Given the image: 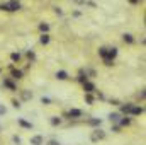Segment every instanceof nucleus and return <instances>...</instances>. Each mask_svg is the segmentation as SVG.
<instances>
[{
  "label": "nucleus",
  "mask_w": 146,
  "mask_h": 145,
  "mask_svg": "<svg viewBox=\"0 0 146 145\" xmlns=\"http://www.w3.org/2000/svg\"><path fill=\"white\" fill-rule=\"evenodd\" d=\"M129 114H133V116H139V114H143V108L133 104V108H131V111H129Z\"/></svg>",
  "instance_id": "4"
},
{
  "label": "nucleus",
  "mask_w": 146,
  "mask_h": 145,
  "mask_svg": "<svg viewBox=\"0 0 146 145\" xmlns=\"http://www.w3.org/2000/svg\"><path fill=\"white\" fill-rule=\"evenodd\" d=\"M94 96H92V92H85V103L87 104H94Z\"/></svg>",
  "instance_id": "13"
},
{
  "label": "nucleus",
  "mask_w": 146,
  "mask_h": 145,
  "mask_svg": "<svg viewBox=\"0 0 146 145\" xmlns=\"http://www.w3.org/2000/svg\"><path fill=\"white\" fill-rule=\"evenodd\" d=\"M12 104H14V108H15V109L21 108V103H19V101H12Z\"/></svg>",
  "instance_id": "26"
},
{
  "label": "nucleus",
  "mask_w": 146,
  "mask_h": 145,
  "mask_svg": "<svg viewBox=\"0 0 146 145\" xmlns=\"http://www.w3.org/2000/svg\"><path fill=\"white\" fill-rule=\"evenodd\" d=\"M106 138V132H102V130H94L92 133H90V140L92 142H100V140H104Z\"/></svg>",
  "instance_id": "2"
},
{
  "label": "nucleus",
  "mask_w": 146,
  "mask_h": 145,
  "mask_svg": "<svg viewBox=\"0 0 146 145\" xmlns=\"http://www.w3.org/2000/svg\"><path fill=\"white\" fill-rule=\"evenodd\" d=\"M56 79H58V80H66V79H68V73L65 72V70H58V72H56Z\"/></svg>",
  "instance_id": "9"
},
{
  "label": "nucleus",
  "mask_w": 146,
  "mask_h": 145,
  "mask_svg": "<svg viewBox=\"0 0 146 145\" xmlns=\"http://www.w3.org/2000/svg\"><path fill=\"white\" fill-rule=\"evenodd\" d=\"M41 103H42V104H49V103H51V99H48V97H42V99H41Z\"/></svg>",
  "instance_id": "25"
},
{
  "label": "nucleus",
  "mask_w": 146,
  "mask_h": 145,
  "mask_svg": "<svg viewBox=\"0 0 146 145\" xmlns=\"http://www.w3.org/2000/svg\"><path fill=\"white\" fill-rule=\"evenodd\" d=\"M131 108H133V104H129V103H127V104H124V106L121 108V111H122V113H126V114H129Z\"/></svg>",
  "instance_id": "16"
},
{
  "label": "nucleus",
  "mask_w": 146,
  "mask_h": 145,
  "mask_svg": "<svg viewBox=\"0 0 146 145\" xmlns=\"http://www.w3.org/2000/svg\"><path fill=\"white\" fill-rule=\"evenodd\" d=\"M138 2H141V0H129V3H138Z\"/></svg>",
  "instance_id": "33"
},
{
  "label": "nucleus",
  "mask_w": 146,
  "mask_h": 145,
  "mask_svg": "<svg viewBox=\"0 0 146 145\" xmlns=\"http://www.w3.org/2000/svg\"><path fill=\"white\" fill-rule=\"evenodd\" d=\"M100 123H102V119H90L88 121V125H92V126H100Z\"/></svg>",
  "instance_id": "20"
},
{
  "label": "nucleus",
  "mask_w": 146,
  "mask_h": 145,
  "mask_svg": "<svg viewBox=\"0 0 146 145\" xmlns=\"http://www.w3.org/2000/svg\"><path fill=\"white\" fill-rule=\"evenodd\" d=\"M78 80H80L82 84H83V82H87V73H85V75H83V73H80V75H78Z\"/></svg>",
  "instance_id": "23"
},
{
  "label": "nucleus",
  "mask_w": 146,
  "mask_h": 145,
  "mask_svg": "<svg viewBox=\"0 0 146 145\" xmlns=\"http://www.w3.org/2000/svg\"><path fill=\"white\" fill-rule=\"evenodd\" d=\"M0 9H2V10H7V12H15V10H19V9H21V3H19L17 0H10V2L2 3V5H0Z\"/></svg>",
  "instance_id": "1"
},
{
  "label": "nucleus",
  "mask_w": 146,
  "mask_h": 145,
  "mask_svg": "<svg viewBox=\"0 0 146 145\" xmlns=\"http://www.w3.org/2000/svg\"><path fill=\"white\" fill-rule=\"evenodd\" d=\"M80 116H82L80 109H70L68 111V118H80Z\"/></svg>",
  "instance_id": "8"
},
{
  "label": "nucleus",
  "mask_w": 146,
  "mask_h": 145,
  "mask_svg": "<svg viewBox=\"0 0 146 145\" xmlns=\"http://www.w3.org/2000/svg\"><path fill=\"white\" fill-rule=\"evenodd\" d=\"M129 125H131V118L126 116V118H121L119 119V126H129Z\"/></svg>",
  "instance_id": "12"
},
{
  "label": "nucleus",
  "mask_w": 146,
  "mask_h": 145,
  "mask_svg": "<svg viewBox=\"0 0 146 145\" xmlns=\"http://www.w3.org/2000/svg\"><path fill=\"white\" fill-rule=\"evenodd\" d=\"M85 73H88L90 77H95V72H94V70H87V72H85Z\"/></svg>",
  "instance_id": "31"
},
{
  "label": "nucleus",
  "mask_w": 146,
  "mask_h": 145,
  "mask_svg": "<svg viewBox=\"0 0 146 145\" xmlns=\"http://www.w3.org/2000/svg\"><path fill=\"white\" fill-rule=\"evenodd\" d=\"M122 39H124V43H129V44H131V43H134V38L131 36V34H124Z\"/></svg>",
  "instance_id": "15"
},
{
  "label": "nucleus",
  "mask_w": 146,
  "mask_h": 145,
  "mask_svg": "<svg viewBox=\"0 0 146 145\" xmlns=\"http://www.w3.org/2000/svg\"><path fill=\"white\" fill-rule=\"evenodd\" d=\"M99 55L106 60V58H107V48H100V50H99Z\"/></svg>",
  "instance_id": "19"
},
{
  "label": "nucleus",
  "mask_w": 146,
  "mask_h": 145,
  "mask_svg": "<svg viewBox=\"0 0 146 145\" xmlns=\"http://www.w3.org/2000/svg\"><path fill=\"white\" fill-rule=\"evenodd\" d=\"M10 58H12V62H19V60H21V55H19V53H12Z\"/></svg>",
  "instance_id": "22"
},
{
  "label": "nucleus",
  "mask_w": 146,
  "mask_h": 145,
  "mask_svg": "<svg viewBox=\"0 0 146 145\" xmlns=\"http://www.w3.org/2000/svg\"><path fill=\"white\" fill-rule=\"evenodd\" d=\"M76 3H87V0H75Z\"/></svg>",
  "instance_id": "32"
},
{
  "label": "nucleus",
  "mask_w": 146,
  "mask_h": 145,
  "mask_svg": "<svg viewBox=\"0 0 146 145\" xmlns=\"http://www.w3.org/2000/svg\"><path fill=\"white\" fill-rule=\"evenodd\" d=\"M12 79H22V72L21 70H12Z\"/></svg>",
  "instance_id": "18"
},
{
  "label": "nucleus",
  "mask_w": 146,
  "mask_h": 145,
  "mask_svg": "<svg viewBox=\"0 0 146 145\" xmlns=\"http://www.w3.org/2000/svg\"><path fill=\"white\" fill-rule=\"evenodd\" d=\"M119 130H121V126H119V125H114V126H112V132H115V133H117Z\"/></svg>",
  "instance_id": "27"
},
{
  "label": "nucleus",
  "mask_w": 146,
  "mask_h": 145,
  "mask_svg": "<svg viewBox=\"0 0 146 145\" xmlns=\"http://www.w3.org/2000/svg\"><path fill=\"white\" fill-rule=\"evenodd\" d=\"M33 99V92L31 91H22V101H31Z\"/></svg>",
  "instance_id": "11"
},
{
  "label": "nucleus",
  "mask_w": 146,
  "mask_h": 145,
  "mask_svg": "<svg viewBox=\"0 0 146 145\" xmlns=\"http://www.w3.org/2000/svg\"><path fill=\"white\" fill-rule=\"evenodd\" d=\"M109 119H110V123H119V119H121V113H110Z\"/></svg>",
  "instance_id": "7"
},
{
  "label": "nucleus",
  "mask_w": 146,
  "mask_h": 145,
  "mask_svg": "<svg viewBox=\"0 0 146 145\" xmlns=\"http://www.w3.org/2000/svg\"><path fill=\"white\" fill-rule=\"evenodd\" d=\"M17 123H19L22 128H27V130H31V128H33V123H29V121H26V119H22V118H19V119H17Z\"/></svg>",
  "instance_id": "6"
},
{
  "label": "nucleus",
  "mask_w": 146,
  "mask_h": 145,
  "mask_svg": "<svg viewBox=\"0 0 146 145\" xmlns=\"http://www.w3.org/2000/svg\"><path fill=\"white\" fill-rule=\"evenodd\" d=\"M39 29H41V31H42V33H48V31H49V26H48V24H44V22H42V24H39Z\"/></svg>",
  "instance_id": "21"
},
{
  "label": "nucleus",
  "mask_w": 146,
  "mask_h": 145,
  "mask_svg": "<svg viewBox=\"0 0 146 145\" xmlns=\"http://www.w3.org/2000/svg\"><path fill=\"white\" fill-rule=\"evenodd\" d=\"M48 145H60V142H58V140H49Z\"/></svg>",
  "instance_id": "28"
},
{
  "label": "nucleus",
  "mask_w": 146,
  "mask_h": 145,
  "mask_svg": "<svg viewBox=\"0 0 146 145\" xmlns=\"http://www.w3.org/2000/svg\"><path fill=\"white\" fill-rule=\"evenodd\" d=\"M12 140H14V144H21V138H19V137H17V135H14V137H12Z\"/></svg>",
  "instance_id": "24"
},
{
  "label": "nucleus",
  "mask_w": 146,
  "mask_h": 145,
  "mask_svg": "<svg viewBox=\"0 0 146 145\" xmlns=\"http://www.w3.org/2000/svg\"><path fill=\"white\" fill-rule=\"evenodd\" d=\"M27 56H29L31 60H34V53H33V51H27Z\"/></svg>",
  "instance_id": "30"
},
{
  "label": "nucleus",
  "mask_w": 146,
  "mask_h": 145,
  "mask_svg": "<svg viewBox=\"0 0 146 145\" xmlns=\"http://www.w3.org/2000/svg\"><path fill=\"white\" fill-rule=\"evenodd\" d=\"M39 41H41V44H48V43H49V36L44 33V34L41 36V39H39Z\"/></svg>",
  "instance_id": "17"
},
{
  "label": "nucleus",
  "mask_w": 146,
  "mask_h": 145,
  "mask_svg": "<svg viewBox=\"0 0 146 145\" xmlns=\"http://www.w3.org/2000/svg\"><path fill=\"white\" fill-rule=\"evenodd\" d=\"M83 91H85V92H94V91H95V85L87 80V82H83Z\"/></svg>",
  "instance_id": "5"
},
{
  "label": "nucleus",
  "mask_w": 146,
  "mask_h": 145,
  "mask_svg": "<svg viewBox=\"0 0 146 145\" xmlns=\"http://www.w3.org/2000/svg\"><path fill=\"white\" fill-rule=\"evenodd\" d=\"M44 142V138L41 137V135H34V137H31V145H42Z\"/></svg>",
  "instance_id": "3"
},
{
  "label": "nucleus",
  "mask_w": 146,
  "mask_h": 145,
  "mask_svg": "<svg viewBox=\"0 0 146 145\" xmlns=\"http://www.w3.org/2000/svg\"><path fill=\"white\" fill-rule=\"evenodd\" d=\"M3 85H5V87H9L10 91H15V84H14L10 79H5V80H3Z\"/></svg>",
  "instance_id": "10"
},
{
  "label": "nucleus",
  "mask_w": 146,
  "mask_h": 145,
  "mask_svg": "<svg viewBox=\"0 0 146 145\" xmlns=\"http://www.w3.org/2000/svg\"><path fill=\"white\" fill-rule=\"evenodd\" d=\"M5 113H7V109H5V106H2V104H0V114H5Z\"/></svg>",
  "instance_id": "29"
},
{
  "label": "nucleus",
  "mask_w": 146,
  "mask_h": 145,
  "mask_svg": "<svg viewBox=\"0 0 146 145\" xmlns=\"http://www.w3.org/2000/svg\"><path fill=\"white\" fill-rule=\"evenodd\" d=\"M49 121H51V125H53V126H58V125H61V118H60V116H53Z\"/></svg>",
  "instance_id": "14"
}]
</instances>
